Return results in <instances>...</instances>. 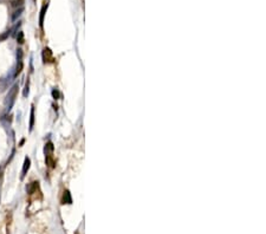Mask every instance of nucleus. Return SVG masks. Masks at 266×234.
<instances>
[{
	"instance_id": "3",
	"label": "nucleus",
	"mask_w": 266,
	"mask_h": 234,
	"mask_svg": "<svg viewBox=\"0 0 266 234\" xmlns=\"http://www.w3.org/2000/svg\"><path fill=\"white\" fill-rule=\"evenodd\" d=\"M30 165H31V161H30L28 157H26L25 161H24V165H23V174H21V178H24V176L26 175L27 170L30 169Z\"/></svg>"
},
{
	"instance_id": "8",
	"label": "nucleus",
	"mask_w": 266,
	"mask_h": 234,
	"mask_svg": "<svg viewBox=\"0 0 266 234\" xmlns=\"http://www.w3.org/2000/svg\"><path fill=\"white\" fill-rule=\"evenodd\" d=\"M17 39H18V43H20V44L24 43V38H23V33H21V32L19 33V37H18Z\"/></svg>"
},
{
	"instance_id": "4",
	"label": "nucleus",
	"mask_w": 266,
	"mask_h": 234,
	"mask_svg": "<svg viewBox=\"0 0 266 234\" xmlns=\"http://www.w3.org/2000/svg\"><path fill=\"white\" fill-rule=\"evenodd\" d=\"M72 202V200H71V196H70V193L66 191V192H64V195H63V204H71Z\"/></svg>"
},
{
	"instance_id": "7",
	"label": "nucleus",
	"mask_w": 266,
	"mask_h": 234,
	"mask_svg": "<svg viewBox=\"0 0 266 234\" xmlns=\"http://www.w3.org/2000/svg\"><path fill=\"white\" fill-rule=\"evenodd\" d=\"M24 2V0H15V1H13V6L14 7H17V6H20L21 4Z\"/></svg>"
},
{
	"instance_id": "1",
	"label": "nucleus",
	"mask_w": 266,
	"mask_h": 234,
	"mask_svg": "<svg viewBox=\"0 0 266 234\" xmlns=\"http://www.w3.org/2000/svg\"><path fill=\"white\" fill-rule=\"evenodd\" d=\"M17 91H18V85H14L13 88L11 89V91L8 92V95H7L6 104L8 103V109H11V107L13 105L14 101H15V97H17Z\"/></svg>"
},
{
	"instance_id": "9",
	"label": "nucleus",
	"mask_w": 266,
	"mask_h": 234,
	"mask_svg": "<svg viewBox=\"0 0 266 234\" xmlns=\"http://www.w3.org/2000/svg\"><path fill=\"white\" fill-rule=\"evenodd\" d=\"M28 94V84H26V86H25V91H24V96L26 97Z\"/></svg>"
},
{
	"instance_id": "10",
	"label": "nucleus",
	"mask_w": 266,
	"mask_h": 234,
	"mask_svg": "<svg viewBox=\"0 0 266 234\" xmlns=\"http://www.w3.org/2000/svg\"><path fill=\"white\" fill-rule=\"evenodd\" d=\"M52 95H53V97H55V98H58V96H59V94H58V91H53V92H52Z\"/></svg>"
},
{
	"instance_id": "2",
	"label": "nucleus",
	"mask_w": 266,
	"mask_h": 234,
	"mask_svg": "<svg viewBox=\"0 0 266 234\" xmlns=\"http://www.w3.org/2000/svg\"><path fill=\"white\" fill-rule=\"evenodd\" d=\"M43 58H44V62H51L52 60V52H51L50 49H44Z\"/></svg>"
},
{
	"instance_id": "6",
	"label": "nucleus",
	"mask_w": 266,
	"mask_h": 234,
	"mask_svg": "<svg viewBox=\"0 0 266 234\" xmlns=\"http://www.w3.org/2000/svg\"><path fill=\"white\" fill-rule=\"evenodd\" d=\"M33 121H34V115H33V109L31 110V122H30V129H32L33 127Z\"/></svg>"
},
{
	"instance_id": "5",
	"label": "nucleus",
	"mask_w": 266,
	"mask_h": 234,
	"mask_svg": "<svg viewBox=\"0 0 266 234\" xmlns=\"http://www.w3.org/2000/svg\"><path fill=\"white\" fill-rule=\"evenodd\" d=\"M21 70H23V62H19V64H18V66H17L15 75H19V73L21 72Z\"/></svg>"
}]
</instances>
